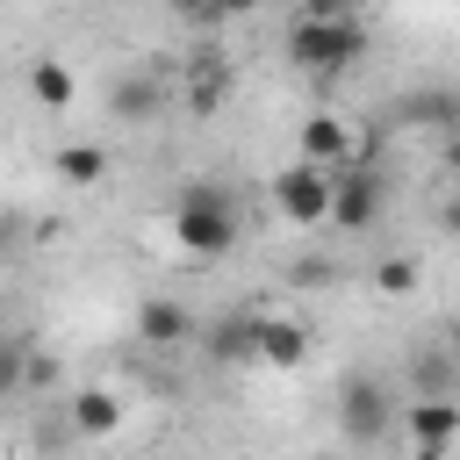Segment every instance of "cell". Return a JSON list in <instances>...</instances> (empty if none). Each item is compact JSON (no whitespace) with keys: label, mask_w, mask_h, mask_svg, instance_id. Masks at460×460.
Returning a JSON list of instances; mask_svg holds the SVG:
<instances>
[{"label":"cell","mask_w":460,"mask_h":460,"mask_svg":"<svg viewBox=\"0 0 460 460\" xmlns=\"http://www.w3.org/2000/svg\"><path fill=\"white\" fill-rule=\"evenodd\" d=\"M302 158H309V165H345V158H359V129L323 108V115L302 122Z\"/></svg>","instance_id":"7"},{"label":"cell","mask_w":460,"mask_h":460,"mask_svg":"<svg viewBox=\"0 0 460 460\" xmlns=\"http://www.w3.org/2000/svg\"><path fill=\"white\" fill-rule=\"evenodd\" d=\"M50 172H58L65 187H93V180L108 172V151H101V144H58Z\"/></svg>","instance_id":"13"},{"label":"cell","mask_w":460,"mask_h":460,"mask_svg":"<svg viewBox=\"0 0 460 460\" xmlns=\"http://www.w3.org/2000/svg\"><path fill=\"white\" fill-rule=\"evenodd\" d=\"M252 352H259L266 367H302V359H309V331L288 323V316H259V323H252Z\"/></svg>","instance_id":"9"},{"label":"cell","mask_w":460,"mask_h":460,"mask_svg":"<svg viewBox=\"0 0 460 460\" xmlns=\"http://www.w3.org/2000/svg\"><path fill=\"white\" fill-rule=\"evenodd\" d=\"M223 93H230V65H201V79H194V93H187V101H194V108L208 115V108H216Z\"/></svg>","instance_id":"15"},{"label":"cell","mask_w":460,"mask_h":460,"mask_svg":"<svg viewBox=\"0 0 460 460\" xmlns=\"http://www.w3.org/2000/svg\"><path fill=\"white\" fill-rule=\"evenodd\" d=\"M137 338H144V345H187V338H194V316H187L172 295H151V302L137 309Z\"/></svg>","instance_id":"10"},{"label":"cell","mask_w":460,"mask_h":460,"mask_svg":"<svg viewBox=\"0 0 460 460\" xmlns=\"http://www.w3.org/2000/svg\"><path fill=\"white\" fill-rule=\"evenodd\" d=\"M7 252H14V223L0 216V259H7Z\"/></svg>","instance_id":"22"},{"label":"cell","mask_w":460,"mask_h":460,"mask_svg":"<svg viewBox=\"0 0 460 460\" xmlns=\"http://www.w3.org/2000/svg\"><path fill=\"white\" fill-rule=\"evenodd\" d=\"M14 388H22V345L0 338V395H14Z\"/></svg>","instance_id":"18"},{"label":"cell","mask_w":460,"mask_h":460,"mask_svg":"<svg viewBox=\"0 0 460 460\" xmlns=\"http://www.w3.org/2000/svg\"><path fill=\"white\" fill-rule=\"evenodd\" d=\"M273 201H280V216H288L295 230H316V223H323V201H331V180H323V165L295 158L288 172H273Z\"/></svg>","instance_id":"6"},{"label":"cell","mask_w":460,"mask_h":460,"mask_svg":"<svg viewBox=\"0 0 460 460\" xmlns=\"http://www.w3.org/2000/svg\"><path fill=\"white\" fill-rule=\"evenodd\" d=\"M252 7H259V0H216V14H223V22H230V14H252Z\"/></svg>","instance_id":"21"},{"label":"cell","mask_w":460,"mask_h":460,"mask_svg":"<svg viewBox=\"0 0 460 460\" xmlns=\"http://www.w3.org/2000/svg\"><path fill=\"white\" fill-rule=\"evenodd\" d=\"M72 93H79V86H72V65H65V58H36V65H29V101H36V108L65 115Z\"/></svg>","instance_id":"11"},{"label":"cell","mask_w":460,"mask_h":460,"mask_svg":"<svg viewBox=\"0 0 460 460\" xmlns=\"http://www.w3.org/2000/svg\"><path fill=\"white\" fill-rule=\"evenodd\" d=\"M108 115H115V122H158V115H165V79L122 72V79L108 86Z\"/></svg>","instance_id":"8"},{"label":"cell","mask_w":460,"mask_h":460,"mask_svg":"<svg viewBox=\"0 0 460 460\" xmlns=\"http://www.w3.org/2000/svg\"><path fill=\"white\" fill-rule=\"evenodd\" d=\"M338 424H345L352 446H374V438H388V424H395V395H388L374 374H352V381L338 388Z\"/></svg>","instance_id":"4"},{"label":"cell","mask_w":460,"mask_h":460,"mask_svg":"<svg viewBox=\"0 0 460 460\" xmlns=\"http://www.w3.org/2000/svg\"><path fill=\"white\" fill-rule=\"evenodd\" d=\"M323 180H331L323 223H338V230H367V223L381 216V180H374L359 158H345V165H323Z\"/></svg>","instance_id":"3"},{"label":"cell","mask_w":460,"mask_h":460,"mask_svg":"<svg viewBox=\"0 0 460 460\" xmlns=\"http://www.w3.org/2000/svg\"><path fill=\"white\" fill-rule=\"evenodd\" d=\"M374 288H381V295H410V288H417V259H381V266H374Z\"/></svg>","instance_id":"16"},{"label":"cell","mask_w":460,"mask_h":460,"mask_svg":"<svg viewBox=\"0 0 460 460\" xmlns=\"http://www.w3.org/2000/svg\"><path fill=\"white\" fill-rule=\"evenodd\" d=\"M122 424V395H108V388H79L72 395V431L79 438H108Z\"/></svg>","instance_id":"12"},{"label":"cell","mask_w":460,"mask_h":460,"mask_svg":"<svg viewBox=\"0 0 460 460\" xmlns=\"http://www.w3.org/2000/svg\"><path fill=\"white\" fill-rule=\"evenodd\" d=\"M237 237H244V216H237V194L223 180L180 187V201H172V244L187 259H223Z\"/></svg>","instance_id":"1"},{"label":"cell","mask_w":460,"mask_h":460,"mask_svg":"<svg viewBox=\"0 0 460 460\" xmlns=\"http://www.w3.org/2000/svg\"><path fill=\"white\" fill-rule=\"evenodd\" d=\"M295 280H302V288H323V280H331V266H323V259H309V266H295Z\"/></svg>","instance_id":"20"},{"label":"cell","mask_w":460,"mask_h":460,"mask_svg":"<svg viewBox=\"0 0 460 460\" xmlns=\"http://www.w3.org/2000/svg\"><path fill=\"white\" fill-rule=\"evenodd\" d=\"M367 58V22L345 7V14H302L295 29H288V65H302V72H316V79H331V72H352Z\"/></svg>","instance_id":"2"},{"label":"cell","mask_w":460,"mask_h":460,"mask_svg":"<svg viewBox=\"0 0 460 460\" xmlns=\"http://www.w3.org/2000/svg\"><path fill=\"white\" fill-rule=\"evenodd\" d=\"M172 14H187V22H223L216 0H172Z\"/></svg>","instance_id":"19"},{"label":"cell","mask_w":460,"mask_h":460,"mask_svg":"<svg viewBox=\"0 0 460 460\" xmlns=\"http://www.w3.org/2000/svg\"><path fill=\"white\" fill-rule=\"evenodd\" d=\"M402 431L417 438V460H446V446L460 438V402L453 395H417V402H395Z\"/></svg>","instance_id":"5"},{"label":"cell","mask_w":460,"mask_h":460,"mask_svg":"<svg viewBox=\"0 0 460 460\" xmlns=\"http://www.w3.org/2000/svg\"><path fill=\"white\" fill-rule=\"evenodd\" d=\"M252 352V323H223L216 331V359H244Z\"/></svg>","instance_id":"17"},{"label":"cell","mask_w":460,"mask_h":460,"mask_svg":"<svg viewBox=\"0 0 460 460\" xmlns=\"http://www.w3.org/2000/svg\"><path fill=\"white\" fill-rule=\"evenodd\" d=\"M402 122L446 129V122H453V93H446V86H431V93H410V101H402Z\"/></svg>","instance_id":"14"}]
</instances>
